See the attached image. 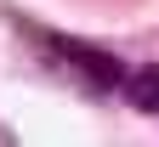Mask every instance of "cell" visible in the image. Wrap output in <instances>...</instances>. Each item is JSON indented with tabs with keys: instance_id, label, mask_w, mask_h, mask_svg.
<instances>
[{
	"instance_id": "1",
	"label": "cell",
	"mask_w": 159,
	"mask_h": 147,
	"mask_svg": "<svg viewBox=\"0 0 159 147\" xmlns=\"http://www.w3.org/2000/svg\"><path fill=\"white\" fill-rule=\"evenodd\" d=\"M57 57L74 62V68L85 74V85H97V91H125V74L131 68L114 51H91V45H80V40H57Z\"/></svg>"
},
{
	"instance_id": "2",
	"label": "cell",
	"mask_w": 159,
	"mask_h": 147,
	"mask_svg": "<svg viewBox=\"0 0 159 147\" xmlns=\"http://www.w3.org/2000/svg\"><path fill=\"white\" fill-rule=\"evenodd\" d=\"M125 102L136 113H159V68H153V62L125 74Z\"/></svg>"
},
{
	"instance_id": "3",
	"label": "cell",
	"mask_w": 159,
	"mask_h": 147,
	"mask_svg": "<svg viewBox=\"0 0 159 147\" xmlns=\"http://www.w3.org/2000/svg\"><path fill=\"white\" fill-rule=\"evenodd\" d=\"M6 141H11V136H6V130H0V147H6Z\"/></svg>"
}]
</instances>
